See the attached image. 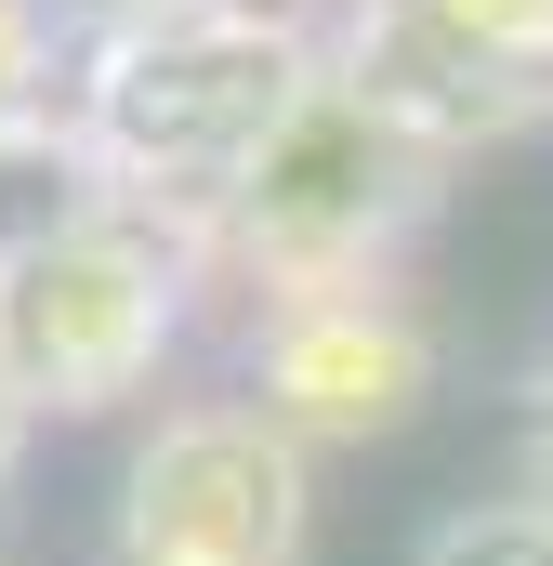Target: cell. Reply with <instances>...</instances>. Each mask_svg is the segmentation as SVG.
Returning a JSON list of instances; mask_svg holds the SVG:
<instances>
[{
	"label": "cell",
	"instance_id": "ba28073f",
	"mask_svg": "<svg viewBox=\"0 0 553 566\" xmlns=\"http://www.w3.org/2000/svg\"><path fill=\"white\" fill-rule=\"evenodd\" d=\"M106 13H133V27H158V13H185V0H106Z\"/></svg>",
	"mask_w": 553,
	"mask_h": 566
},
{
	"label": "cell",
	"instance_id": "277c9868",
	"mask_svg": "<svg viewBox=\"0 0 553 566\" xmlns=\"http://www.w3.org/2000/svg\"><path fill=\"white\" fill-rule=\"evenodd\" d=\"M421 119H396L383 93H356V80H316L303 93V119L264 145V171L238 185V211H251V251L276 264H356L383 224H409L421 211Z\"/></svg>",
	"mask_w": 553,
	"mask_h": 566
},
{
	"label": "cell",
	"instance_id": "3957f363",
	"mask_svg": "<svg viewBox=\"0 0 553 566\" xmlns=\"http://www.w3.org/2000/svg\"><path fill=\"white\" fill-rule=\"evenodd\" d=\"M303 434L264 409H185L119 488V566H303Z\"/></svg>",
	"mask_w": 553,
	"mask_h": 566
},
{
	"label": "cell",
	"instance_id": "6da1fadb",
	"mask_svg": "<svg viewBox=\"0 0 553 566\" xmlns=\"http://www.w3.org/2000/svg\"><path fill=\"white\" fill-rule=\"evenodd\" d=\"M303 40L264 13H158L106 53L93 80V145L133 185H185V198H238L264 171V145L303 119Z\"/></svg>",
	"mask_w": 553,
	"mask_h": 566
},
{
	"label": "cell",
	"instance_id": "5b68a950",
	"mask_svg": "<svg viewBox=\"0 0 553 566\" xmlns=\"http://www.w3.org/2000/svg\"><path fill=\"white\" fill-rule=\"evenodd\" d=\"M421 382H435V343L369 290H303L264 343V422L290 434H383L421 409Z\"/></svg>",
	"mask_w": 553,
	"mask_h": 566
},
{
	"label": "cell",
	"instance_id": "8992f818",
	"mask_svg": "<svg viewBox=\"0 0 553 566\" xmlns=\"http://www.w3.org/2000/svg\"><path fill=\"white\" fill-rule=\"evenodd\" d=\"M396 53L474 80V106H528L553 93V0H396Z\"/></svg>",
	"mask_w": 553,
	"mask_h": 566
},
{
	"label": "cell",
	"instance_id": "52a82bcc",
	"mask_svg": "<svg viewBox=\"0 0 553 566\" xmlns=\"http://www.w3.org/2000/svg\"><path fill=\"white\" fill-rule=\"evenodd\" d=\"M409 566H553V501H461L409 541Z\"/></svg>",
	"mask_w": 553,
	"mask_h": 566
},
{
	"label": "cell",
	"instance_id": "7a4b0ae2",
	"mask_svg": "<svg viewBox=\"0 0 553 566\" xmlns=\"http://www.w3.org/2000/svg\"><path fill=\"white\" fill-rule=\"evenodd\" d=\"M171 343V264L133 224H53L0 251V396L27 409H119Z\"/></svg>",
	"mask_w": 553,
	"mask_h": 566
}]
</instances>
